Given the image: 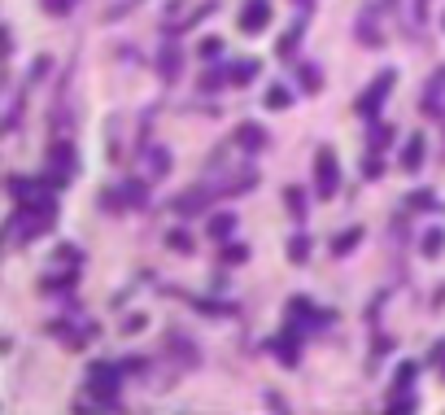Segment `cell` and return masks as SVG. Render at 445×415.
I'll use <instances>...</instances> for the list:
<instances>
[{
    "label": "cell",
    "instance_id": "obj_1",
    "mask_svg": "<svg viewBox=\"0 0 445 415\" xmlns=\"http://www.w3.org/2000/svg\"><path fill=\"white\" fill-rule=\"evenodd\" d=\"M118 380H122L118 363H92V368H88V394L105 411H118Z\"/></svg>",
    "mask_w": 445,
    "mask_h": 415
},
{
    "label": "cell",
    "instance_id": "obj_18",
    "mask_svg": "<svg viewBox=\"0 0 445 415\" xmlns=\"http://www.w3.org/2000/svg\"><path fill=\"white\" fill-rule=\"evenodd\" d=\"M166 171H171V153H166L162 144H153V149H149V179H162Z\"/></svg>",
    "mask_w": 445,
    "mask_h": 415
},
{
    "label": "cell",
    "instance_id": "obj_39",
    "mask_svg": "<svg viewBox=\"0 0 445 415\" xmlns=\"http://www.w3.org/2000/svg\"><path fill=\"white\" fill-rule=\"evenodd\" d=\"M48 66H52V62H48V57H40V62H35V66H31V84H35V79H44V74H48Z\"/></svg>",
    "mask_w": 445,
    "mask_h": 415
},
{
    "label": "cell",
    "instance_id": "obj_20",
    "mask_svg": "<svg viewBox=\"0 0 445 415\" xmlns=\"http://www.w3.org/2000/svg\"><path fill=\"white\" fill-rule=\"evenodd\" d=\"M419 249H424V258H437L445 249V227H428L424 241H419Z\"/></svg>",
    "mask_w": 445,
    "mask_h": 415
},
{
    "label": "cell",
    "instance_id": "obj_3",
    "mask_svg": "<svg viewBox=\"0 0 445 415\" xmlns=\"http://www.w3.org/2000/svg\"><path fill=\"white\" fill-rule=\"evenodd\" d=\"M393 84H398V70H384V74H376V79H371V88H366L362 96H358V114L362 118H376L380 114V106H384V96L393 92Z\"/></svg>",
    "mask_w": 445,
    "mask_h": 415
},
{
    "label": "cell",
    "instance_id": "obj_38",
    "mask_svg": "<svg viewBox=\"0 0 445 415\" xmlns=\"http://www.w3.org/2000/svg\"><path fill=\"white\" fill-rule=\"evenodd\" d=\"M144 324H149V319H144V315H127V324H122V332H140V328H144Z\"/></svg>",
    "mask_w": 445,
    "mask_h": 415
},
{
    "label": "cell",
    "instance_id": "obj_21",
    "mask_svg": "<svg viewBox=\"0 0 445 415\" xmlns=\"http://www.w3.org/2000/svg\"><path fill=\"white\" fill-rule=\"evenodd\" d=\"M406 205L410 210H437V193L432 188H415V193H406Z\"/></svg>",
    "mask_w": 445,
    "mask_h": 415
},
{
    "label": "cell",
    "instance_id": "obj_7",
    "mask_svg": "<svg viewBox=\"0 0 445 415\" xmlns=\"http://www.w3.org/2000/svg\"><path fill=\"white\" fill-rule=\"evenodd\" d=\"M267 22H271V0H249L241 9V31H249V35H258Z\"/></svg>",
    "mask_w": 445,
    "mask_h": 415
},
{
    "label": "cell",
    "instance_id": "obj_10",
    "mask_svg": "<svg viewBox=\"0 0 445 415\" xmlns=\"http://www.w3.org/2000/svg\"><path fill=\"white\" fill-rule=\"evenodd\" d=\"M118 193H122L127 210H144V205H149V179H127Z\"/></svg>",
    "mask_w": 445,
    "mask_h": 415
},
{
    "label": "cell",
    "instance_id": "obj_24",
    "mask_svg": "<svg viewBox=\"0 0 445 415\" xmlns=\"http://www.w3.org/2000/svg\"><path fill=\"white\" fill-rule=\"evenodd\" d=\"M288 258H293V263L301 267L306 263V258H310V237H306V232H297V237L293 241H288Z\"/></svg>",
    "mask_w": 445,
    "mask_h": 415
},
{
    "label": "cell",
    "instance_id": "obj_36",
    "mask_svg": "<svg viewBox=\"0 0 445 415\" xmlns=\"http://www.w3.org/2000/svg\"><path fill=\"white\" fill-rule=\"evenodd\" d=\"M57 263H83V249H74V245H62V249H57Z\"/></svg>",
    "mask_w": 445,
    "mask_h": 415
},
{
    "label": "cell",
    "instance_id": "obj_13",
    "mask_svg": "<svg viewBox=\"0 0 445 415\" xmlns=\"http://www.w3.org/2000/svg\"><path fill=\"white\" fill-rule=\"evenodd\" d=\"M166 346H171V354H179V358H183V368H197V363H201L197 346L188 341V332H171V336H166Z\"/></svg>",
    "mask_w": 445,
    "mask_h": 415
},
{
    "label": "cell",
    "instance_id": "obj_11",
    "mask_svg": "<svg viewBox=\"0 0 445 415\" xmlns=\"http://www.w3.org/2000/svg\"><path fill=\"white\" fill-rule=\"evenodd\" d=\"M424 158H428V144H424V136H410L406 144H402V171H419L424 166Z\"/></svg>",
    "mask_w": 445,
    "mask_h": 415
},
{
    "label": "cell",
    "instance_id": "obj_41",
    "mask_svg": "<svg viewBox=\"0 0 445 415\" xmlns=\"http://www.w3.org/2000/svg\"><path fill=\"white\" fill-rule=\"evenodd\" d=\"M428 5H432V0H415V18H419V22L428 18Z\"/></svg>",
    "mask_w": 445,
    "mask_h": 415
},
{
    "label": "cell",
    "instance_id": "obj_14",
    "mask_svg": "<svg viewBox=\"0 0 445 415\" xmlns=\"http://www.w3.org/2000/svg\"><path fill=\"white\" fill-rule=\"evenodd\" d=\"M393 140H398V132H393V123H384V118H371V127H366V144H371V149H388Z\"/></svg>",
    "mask_w": 445,
    "mask_h": 415
},
{
    "label": "cell",
    "instance_id": "obj_16",
    "mask_svg": "<svg viewBox=\"0 0 445 415\" xmlns=\"http://www.w3.org/2000/svg\"><path fill=\"white\" fill-rule=\"evenodd\" d=\"M258 70H262V66H258L253 57H245V62H231V66H227V79H231V84H253Z\"/></svg>",
    "mask_w": 445,
    "mask_h": 415
},
{
    "label": "cell",
    "instance_id": "obj_29",
    "mask_svg": "<svg viewBox=\"0 0 445 415\" xmlns=\"http://www.w3.org/2000/svg\"><path fill=\"white\" fill-rule=\"evenodd\" d=\"M362 175H366V179H380V175H384V158H380V149H371V153H366Z\"/></svg>",
    "mask_w": 445,
    "mask_h": 415
},
{
    "label": "cell",
    "instance_id": "obj_25",
    "mask_svg": "<svg viewBox=\"0 0 445 415\" xmlns=\"http://www.w3.org/2000/svg\"><path fill=\"white\" fill-rule=\"evenodd\" d=\"M388 411H393V415H410V411H419V398L410 394V389H406V394H393Z\"/></svg>",
    "mask_w": 445,
    "mask_h": 415
},
{
    "label": "cell",
    "instance_id": "obj_9",
    "mask_svg": "<svg viewBox=\"0 0 445 415\" xmlns=\"http://www.w3.org/2000/svg\"><path fill=\"white\" fill-rule=\"evenodd\" d=\"M209 201H214V188H188L175 201V210L179 215H201V210H209Z\"/></svg>",
    "mask_w": 445,
    "mask_h": 415
},
{
    "label": "cell",
    "instance_id": "obj_30",
    "mask_svg": "<svg viewBox=\"0 0 445 415\" xmlns=\"http://www.w3.org/2000/svg\"><path fill=\"white\" fill-rule=\"evenodd\" d=\"M284 201H288V210H293V219H306V193L301 188H288Z\"/></svg>",
    "mask_w": 445,
    "mask_h": 415
},
{
    "label": "cell",
    "instance_id": "obj_22",
    "mask_svg": "<svg viewBox=\"0 0 445 415\" xmlns=\"http://www.w3.org/2000/svg\"><path fill=\"white\" fill-rule=\"evenodd\" d=\"M166 245H171L175 254H192V249H197V245H192V237H188L183 227H171V232H166Z\"/></svg>",
    "mask_w": 445,
    "mask_h": 415
},
{
    "label": "cell",
    "instance_id": "obj_5",
    "mask_svg": "<svg viewBox=\"0 0 445 415\" xmlns=\"http://www.w3.org/2000/svg\"><path fill=\"white\" fill-rule=\"evenodd\" d=\"M419 106H424V114H432V118H445V66L428 79L424 101H419Z\"/></svg>",
    "mask_w": 445,
    "mask_h": 415
},
{
    "label": "cell",
    "instance_id": "obj_28",
    "mask_svg": "<svg viewBox=\"0 0 445 415\" xmlns=\"http://www.w3.org/2000/svg\"><path fill=\"white\" fill-rule=\"evenodd\" d=\"M74 280H79V271H74V267H66L62 275H44V280H40V289H48V293H52V289H66V284H74Z\"/></svg>",
    "mask_w": 445,
    "mask_h": 415
},
{
    "label": "cell",
    "instance_id": "obj_8",
    "mask_svg": "<svg viewBox=\"0 0 445 415\" xmlns=\"http://www.w3.org/2000/svg\"><path fill=\"white\" fill-rule=\"evenodd\" d=\"M236 149H245V153H258V149H267V132H262V123H241L236 127Z\"/></svg>",
    "mask_w": 445,
    "mask_h": 415
},
{
    "label": "cell",
    "instance_id": "obj_17",
    "mask_svg": "<svg viewBox=\"0 0 445 415\" xmlns=\"http://www.w3.org/2000/svg\"><path fill=\"white\" fill-rule=\"evenodd\" d=\"M301 35H306V22L297 18L293 27H288V35H284V40L275 44V57H293V48H297V40H301Z\"/></svg>",
    "mask_w": 445,
    "mask_h": 415
},
{
    "label": "cell",
    "instance_id": "obj_33",
    "mask_svg": "<svg viewBox=\"0 0 445 415\" xmlns=\"http://www.w3.org/2000/svg\"><path fill=\"white\" fill-rule=\"evenodd\" d=\"M219 88H223V74H219V70H205V74H201V84H197V92H205V96H209V92H219Z\"/></svg>",
    "mask_w": 445,
    "mask_h": 415
},
{
    "label": "cell",
    "instance_id": "obj_40",
    "mask_svg": "<svg viewBox=\"0 0 445 415\" xmlns=\"http://www.w3.org/2000/svg\"><path fill=\"white\" fill-rule=\"evenodd\" d=\"M136 5H140V0H122V5H114V9H110V18H122V13H131Z\"/></svg>",
    "mask_w": 445,
    "mask_h": 415
},
{
    "label": "cell",
    "instance_id": "obj_19",
    "mask_svg": "<svg viewBox=\"0 0 445 415\" xmlns=\"http://www.w3.org/2000/svg\"><path fill=\"white\" fill-rule=\"evenodd\" d=\"M358 241H362V227H345V232H340V237L332 241V254H336V258H345L349 249H358Z\"/></svg>",
    "mask_w": 445,
    "mask_h": 415
},
{
    "label": "cell",
    "instance_id": "obj_31",
    "mask_svg": "<svg viewBox=\"0 0 445 415\" xmlns=\"http://www.w3.org/2000/svg\"><path fill=\"white\" fill-rule=\"evenodd\" d=\"M44 5V13H52V18H70V9L79 5V0H40Z\"/></svg>",
    "mask_w": 445,
    "mask_h": 415
},
{
    "label": "cell",
    "instance_id": "obj_12",
    "mask_svg": "<svg viewBox=\"0 0 445 415\" xmlns=\"http://www.w3.org/2000/svg\"><path fill=\"white\" fill-rule=\"evenodd\" d=\"M179 70H183V53H179V48H162V53H157V74H162V79L166 84H175L179 79Z\"/></svg>",
    "mask_w": 445,
    "mask_h": 415
},
{
    "label": "cell",
    "instance_id": "obj_6",
    "mask_svg": "<svg viewBox=\"0 0 445 415\" xmlns=\"http://www.w3.org/2000/svg\"><path fill=\"white\" fill-rule=\"evenodd\" d=\"M297 332H301L297 324H288V328L279 332V341H271V350L288 363V368H297V358H301V336H297Z\"/></svg>",
    "mask_w": 445,
    "mask_h": 415
},
{
    "label": "cell",
    "instance_id": "obj_37",
    "mask_svg": "<svg viewBox=\"0 0 445 415\" xmlns=\"http://www.w3.org/2000/svg\"><path fill=\"white\" fill-rule=\"evenodd\" d=\"M118 368H122V372H144V368H149V358H122Z\"/></svg>",
    "mask_w": 445,
    "mask_h": 415
},
{
    "label": "cell",
    "instance_id": "obj_32",
    "mask_svg": "<svg viewBox=\"0 0 445 415\" xmlns=\"http://www.w3.org/2000/svg\"><path fill=\"white\" fill-rule=\"evenodd\" d=\"M197 53H201L205 62H219V53H223V40H219V35H205V40H201V48H197Z\"/></svg>",
    "mask_w": 445,
    "mask_h": 415
},
{
    "label": "cell",
    "instance_id": "obj_44",
    "mask_svg": "<svg viewBox=\"0 0 445 415\" xmlns=\"http://www.w3.org/2000/svg\"><path fill=\"white\" fill-rule=\"evenodd\" d=\"M441 376H445V372H441Z\"/></svg>",
    "mask_w": 445,
    "mask_h": 415
},
{
    "label": "cell",
    "instance_id": "obj_2",
    "mask_svg": "<svg viewBox=\"0 0 445 415\" xmlns=\"http://www.w3.org/2000/svg\"><path fill=\"white\" fill-rule=\"evenodd\" d=\"M336 188H340L336 153H332V149H319V153H314V197H319V201H332Z\"/></svg>",
    "mask_w": 445,
    "mask_h": 415
},
{
    "label": "cell",
    "instance_id": "obj_35",
    "mask_svg": "<svg viewBox=\"0 0 445 415\" xmlns=\"http://www.w3.org/2000/svg\"><path fill=\"white\" fill-rule=\"evenodd\" d=\"M358 40H362V44H384L380 31L371 27V18H362V22H358Z\"/></svg>",
    "mask_w": 445,
    "mask_h": 415
},
{
    "label": "cell",
    "instance_id": "obj_34",
    "mask_svg": "<svg viewBox=\"0 0 445 415\" xmlns=\"http://www.w3.org/2000/svg\"><path fill=\"white\" fill-rule=\"evenodd\" d=\"M223 263H227V267L249 263V245H227V249H223Z\"/></svg>",
    "mask_w": 445,
    "mask_h": 415
},
{
    "label": "cell",
    "instance_id": "obj_4",
    "mask_svg": "<svg viewBox=\"0 0 445 415\" xmlns=\"http://www.w3.org/2000/svg\"><path fill=\"white\" fill-rule=\"evenodd\" d=\"M48 166L74 179V175H79V149L66 144V140H52V144H48Z\"/></svg>",
    "mask_w": 445,
    "mask_h": 415
},
{
    "label": "cell",
    "instance_id": "obj_26",
    "mask_svg": "<svg viewBox=\"0 0 445 415\" xmlns=\"http://www.w3.org/2000/svg\"><path fill=\"white\" fill-rule=\"evenodd\" d=\"M301 88H306V92L314 96V92H319V88H323V70L306 62V66H301Z\"/></svg>",
    "mask_w": 445,
    "mask_h": 415
},
{
    "label": "cell",
    "instance_id": "obj_27",
    "mask_svg": "<svg viewBox=\"0 0 445 415\" xmlns=\"http://www.w3.org/2000/svg\"><path fill=\"white\" fill-rule=\"evenodd\" d=\"M288 106H293V92H288L284 84H275V88L267 92V110H288Z\"/></svg>",
    "mask_w": 445,
    "mask_h": 415
},
{
    "label": "cell",
    "instance_id": "obj_42",
    "mask_svg": "<svg viewBox=\"0 0 445 415\" xmlns=\"http://www.w3.org/2000/svg\"><path fill=\"white\" fill-rule=\"evenodd\" d=\"M267 402H271V411H288V402H284L279 394H267Z\"/></svg>",
    "mask_w": 445,
    "mask_h": 415
},
{
    "label": "cell",
    "instance_id": "obj_23",
    "mask_svg": "<svg viewBox=\"0 0 445 415\" xmlns=\"http://www.w3.org/2000/svg\"><path fill=\"white\" fill-rule=\"evenodd\" d=\"M415 376H419V363H402V368H398V380H393V394H406V389L415 385Z\"/></svg>",
    "mask_w": 445,
    "mask_h": 415
},
{
    "label": "cell",
    "instance_id": "obj_43",
    "mask_svg": "<svg viewBox=\"0 0 445 415\" xmlns=\"http://www.w3.org/2000/svg\"><path fill=\"white\" fill-rule=\"evenodd\" d=\"M441 31H445V13H441Z\"/></svg>",
    "mask_w": 445,
    "mask_h": 415
},
{
    "label": "cell",
    "instance_id": "obj_15",
    "mask_svg": "<svg viewBox=\"0 0 445 415\" xmlns=\"http://www.w3.org/2000/svg\"><path fill=\"white\" fill-rule=\"evenodd\" d=\"M205 232H209V241H231V232H236V215H231V210H223V215H209Z\"/></svg>",
    "mask_w": 445,
    "mask_h": 415
}]
</instances>
